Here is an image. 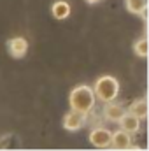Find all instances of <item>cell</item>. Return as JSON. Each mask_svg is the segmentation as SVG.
I'll return each instance as SVG.
<instances>
[{
  "label": "cell",
  "mask_w": 149,
  "mask_h": 151,
  "mask_svg": "<svg viewBox=\"0 0 149 151\" xmlns=\"http://www.w3.org/2000/svg\"><path fill=\"white\" fill-rule=\"evenodd\" d=\"M95 93H93V88H90L88 84H79L75 86L74 90L70 91L69 95V104H70V109L79 111L82 114H90L95 109Z\"/></svg>",
  "instance_id": "6da1fadb"
},
{
  "label": "cell",
  "mask_w": 149,
  "mask_h": 151,
  "mask_svg": "<svg viewBox=\"0 0 149 151\" xmlns=\"http://www.w3.org/2000/svg\"><path fill=\"white\" fill-rule=\"evenodd\" d=\"M93 93H95V99H98L104 104L105 102H112L119 95V83L112 76H102V77L97 79Z\"/></svg>",
  "instance_id": "7a4b0ae2"
},
{
  "label": "cell",
  "mask_w": 149,
  "mask_h": 151,
  "mask_svg": "<svg viewBox=\"0 0 149 151\" xmlns=\"http://www.w3.org/2000/svg\"><path fill=\"white\" fill-rule=\"evenodd\" d=\"M111 130H107L104 127H95V128H91L88 139L95 148H109L111 146Z\"/></svg>",
  "instance_id": "3957f363"
},
{
  "label": "cell",
  "mask_w": 149,
  "mask_h": 151,
  "mask_svg": "<svg viewBox=\"0 0 149 151\" xmlns=\"http://www.w3.org/2000/svg\"><path fill=\"white\" fill-rule=\"evenodd\" d=\"M84 125H86V114L79 113V111H74V109H70L69 113L65 114V118H63L65 130L75 132V130H81Z\"/></svg>",
  "instance_id": "277c9868"
},
{
  "label": "cell",
  "mask_w": 149,
  "mask_h": 151,
  "mask_svg": "<svg viewBox=\"0 0 149 151\" xmlns=\"http://www.w3.org/2000/svg\"><path fill=\"white\" fill-rule=\"evenodd\" d=\"M125 113H126L125 107H123L121 104H116L114 100H112V102H105V106H104V109H102V116H104L107 121H111V123H119L121 116Z\"/></svg>",
  "instance_id": "5b68a950"
},
{
  "label": "cell",
  "mask_w": 149,
  "mask_h": 151,
  "mask_svg": "<svg viewBox=\"0 0 149 151\" xmlns=\"http://www.w3.org/2000/svg\"><path fill=\"white\" fill-rule=\"evenodd\" d=\"M7 49L12 58H23L28 51V42L25 37H12L7 42Z\"/></svg>",
  "instance_id": "8992f818"
},
{
  "label": "cell",
  "mask_w": 149,
  "mask_h": 151,
  "mask_svg": "<svg viewBox=\"0 0 149 151\" xmlns=\"http://www.w3.org/2000/svg\"><path fill=\"white\" fill-rule=\"evenodd\" d=\"M111 146L114 150H130L132 148V134L125 130H117L111 135Z\"/></svg>",
  "instance_id": "52a82bcc"
},
{
  "label": "cell",
  "mask_w": 149,
  "mask_h": 151,
  "mask_svg": "<svg viewBox=\"0 0 149 151\" xmlns=\"http://www.w3.org/2000/svg\"><path fill=\"white\" fill-rule=\"evenodd\" d=\"M119 125H121V130L128 132V134H137L140 130V119L137 116H133L132 113H125L119 119Z\"/></svg>",
  "instance_id": "ba28073f"
},
{
  "label": "cell",
  "mask_w": 149,
  "mask_h": 151,
  "mask_svg": "<svg viewBox=\"0 0 149 151\" xmlns=\"http://www.w3.org/2000/svg\"><path fill=\"white\" fill-rule=\"evenodd\" d=\"M51 14L56 18V19H65L70 16V5L65 2V0H56L53 5H51Z\"/></svg>",
  "instance_id": "9c48e42d"
},
{
  "label": "cell",
  "mask_w": 149,
  "mask_h": 151,
  "mask_svg": "<svg viewBox=\"0 0 149 151\" xmlns=\"http://www.w3.org/2000/svg\"><path fill=\"white\" fill-rule=\"evenodd\" d=\"M125 7L132 14H144L148 12V0H125Z\"/></svg>",
  "instance_id": "30bf717a"
},
{
  "label": "cell",
  "mask_w": 149,
  "mask_h": 151,
  "mask_svg": "<svg viewBox=\"0 0 149 151\" xmlns=\"http://www.w3.org/2000/svg\"><path fill=\"white\" fill-rule=\"evenodd\" d=\"M130 113L133 114V116H137L140 121L146 119V118H148V100H146V99L135 100V102L132 104V107H130Z\"/></svg>",
  "instance_id": "8fae6325"
},
{
  "label": "cell",
  "mask_w": 149,
  "mask_h": 151,
  "mask_svg": "<svg viewBox=\"0 0 149 151\" xmlns=\"http://www.w3.org/2000/svg\"><path fill=\"white\" fill-rule=\"evenodd\" d=\"M133 51H135V55L137 56H140V58H148V39L146 37H140L139 40H135V44H133Z\"/></svg>",
  "instance_id": "7c38bea8"
},
{
  "label": "cell",
  "mask_w": 149,
  "mask_h": 151,
  "mask_svg": "<svg viewBox=\"0 0 149 151\" xmlns=\"http://www.w3.org/2000/svg\"><path fill=\"white\" fill-rule=\"evenodd\" d=\"M88 4H97V2H100V0H86Z\"/></svg>",
  "instance_id": "4fadbf2b"
}]
</instances>
